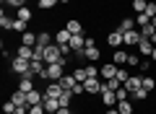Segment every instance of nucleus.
<instances>
[{
  "label": "nucleus",
  "mask_w": 156,
  "mask_h": 114,
  "mask_svg": "<svg viewBox=\"0 0 156 114\" xmlns=\"http://www.w3.org/2000/svg\"><path fill=\"white\" fill-rule=\"evenodd\" d=\"M47 114H57V112H47Z\"/></svg>",
  "instance_id": "09e8293b"
},
{
  "label": "nucleus",
  "mask_w": 156,
  "mask_h": 114,
  "mask_svg": "<svg viewBox=\"0 0 156 114\" xmlns=\"http://www.w3.org/2000/svg\"><path fill=\"white\" fill-rule=\"evenodd\" d=\"M154 101H156V93H154Z\"/></svg>",
  "instance_id": "8fccbe9b"
},
{
  "label": "nucleus",
  "mask_w": 156,
  "mask_h": 114,
  "mask_svg": "<svg viewBox=\"0 0 156 114\" xmlns=\"http://www.w3.org/2000/svg\"><path fill=\"white\" fill-rule=\"evenodd\" d=\"M130 98H135V101H143V98H148V91L140 86V88H135V91H130Z\"/></svg>",
  "instance_id": "393cba45"
},
{
  "label": "nucleus",
  "mask_w": 156,
  "mask_h": 114,
  "mask_svg": "<svg viewBox=\"0 0 156 114\" xmlns=\"http://www.w3.org/2000/svg\"><path fill=\"white\" fill-rule=\"evenodd\" d=\"M107 114H120V109H117V106H112V109H107Z\"/></svg>",
  "instance_id": "c03bdc74"
},
{
  "label": "nucleus",
  "mask_w": 156,
  "mask_h": 114,
  "mask_svg": "<svg viewBox=\"0 0 156 114\" xmlns=\"http://www.w3.org/2000/svg\"><path fill=\"white\" fill-rule=\"evenodd\" d=\"M18 91H23V93L34 91V78H29V75H21V81H18Z\"/></svg>",
  "instance_id": "f8f14e48"
},
{
  "label": "nucleus",
  "mask_w": 156,
  "mask_h": 114,
  "mask_svg": "<svg viewBox=\"0 0 156 114\" xmlns=\"http://www.w3.org/2000/svg\"><path fill=\"white\" fill-rule=\"evenodd\" d=\"M107 44H109V47H122V31H120V29H115V31H109V36H107Z\"/></svg>",
  "instance_id": "6e6552de"
},
{
  "label": "nucleus",
  "mask_w": 156,
  "mask_h": 114,
  "mask_svg": "<svg viewBox=\"0 0 156 114\" xmlns=\"http://www.w3.org/2000/svg\"><path fill=\"white\" fill-rule=\"evenodd\" d=\"M140 81H143V75H130L122 86L128 88V91H135V88H140Z\"/></svg>",
  "instance_id": "dca6fc26"
},
{
  "label": "nucleus",
  "mask_w": 156,
  "mask_h": 114,
  "mask_svg": "<svg viewBox=\"0 0 156 114\" xmlns=\"http://www.w3.org/2000/svg\"><path fill=\"white\" fill-rule=\"evenodd\" d=\"M29 114H47V112H44L42 104H37V106H29Z\"/></svg>",
  "instance_id": "a19ab883"
},
{
  "label": "nucleus",
  "mask_w": 156,
  "mask_h": 114,
  "mask_svg": "<svg viewBox=\"0 0 156 114\" xmlns=\"http://www.w3.org/2000/svg\"><path fill=\"white\" fill-rule=\"evenodd\" d=\"M140 86L146 88V91H156V78H151V75H143V81H140Z\"/></svg>",
  "instance_id": "b1692460"
},
{
  "label": "nucleus",
  "mask_w": 156,
  "mask_h": 114,
  "mask_svg": "<svg viewBox=\"0 0 156 114\" xmlns=\"http://www.w3.org/2000/svg\"><path fill=\"white\" fill-rule=\"evenodd\" d=\"M3 3H5V5H11V8H16V11L26 5V0H3Z\"/></svg>",
  "instance_id": "e433bc0d"
},
{
  "label": "nucleus",
  "mask_w": 156,
  "mask_h": 114,
  "mask_svg": "<svg viewBox=\"0 0 156 114\" xmlns=\"http://www.w3.org/2000/svg\"><path fill=\"white\" fill-rule=\"evenodd\" d=\"M140 73H148V67H151V60H140Z\"/></svg>",
  "instance_id": "37998d69"
},
{
  "label": "nucleus",
  "mask_w": 156,
  "mask_h": 114,
  "mask_svg": "<svg viewBox=\"0 0 156 114\" xmlns=\"http://www.w3.org/2000/svg\"><path fill=\"white\" fill-rule=\"evenodd\" d=\"M44 96H50V98H60V96H62V86H60L57 81L47 83V91H44Z\"/></svg>",
  "instance_id": "0eeeda50"
},
{
  "label": "nucleus",
  "mask_w": 156,
  "mask_h": 114,
  "mask_svg": "<svg viewBox=\"0 0 156 114\" xmlns=\"http://www.w3.org/2000/svg\"><path fill=\"white\" fill-rule=\"evenodd\" d=\"M86 60H89V62L99 60V47H86Z\"/></svg>",
  "instance_id": "bb28decb"
},
{
  "label": "nucleus",
  "mask_w": 156,
  "mask_h": 114,
  "mask_svg": "<svg viewBox=\"0 0 156 114\" xmlns=\"http://www.w3.org/2000/svg\"><path fill=\"white\" fill-rule=\"evenodd\" d=\"M29 62H31V60H23V57H13V60H11V70L16 73V75H29V78H34V73L29 70Z\"/></svg>",
  "instance_id": "f03ea898"
},
{
  "label": "nucleus",
  "mask_w": 156,
  "mask_h": 114,
  "mask_svg": "<svg viewBox=\"0 0 156 114\" xmlns=\"http://www.w3.org/2000/svg\"><path fill=\"white\" fill-rule=\"evenodd\" d=\"M16 57H23V60H31L34 57V47H26V44H21L16 52Z\"/></svg>",
  "instance_id": "a211bd4d"
},
{
  "label": "nucleus",
  "mask_w": 156,
  "mask_h": 114,
  "mask_svg": "<svg viewBox=\"0 0 156 114\" xmlns=\"http://www.w3.org/2000/svg\"><path fill=\"white\" fill-rule=\"evenodd\" d=\"M62 75H65V65L62 62H55V65H47L39 78H44V81H60Z\"/></svg>",
  "instance_id": "f257e3e1"
},
{
  "label": "nucleus",
  "mask_w": 156,
  "mask_h": 114,
  "mask_svg": "<svg viewBox=\"0 0 156 114\" xmlns=\"http://www.w3.org/2000/svg\"><path fill=\"white\" fill-rule=\"evenodd\" d=\"M117 109H120V114H133V104H130V98L117 101Z\"/></svg>",
  "instance_id": "4be33fe9"
},
{
  "label": "nucleus",
  "mask_w": 156,
  "mask_h": 114,
  "mask_svg": "<svg viewBox=\"0 0 156 114\" xmlns=\"http://www.w3.org/2000/svg\"><path fill=\"white\" fill-rule=\"evenodd\" d=\"M146 5H148V0H133V11L135 13H143Z\"/></svg>",
  "instance_id": "2f4dec72"
},
{
  "label": "nucleus",
  "mask_w": 156,
  "mask_h": 114,
  "mask_svg": "<svg viewBox=\"0 0 156 114\" xmlns=\"http://www.w3.org/2000/svg\"><path fill=\"white\" fill-rule=\"evenodd\" d=\"M52 39H55V36H50L47 31L37 34V44H39V47H50V44H52Z\"/></svg>",
  "instance_id": "412c9836"
},
{
  "label": "nucleus",
  "mask_w": 156,
  "mask_h": 114,
  "mask_svg": "<svg viewBox=\"0 0 156 114\" xmlns=\"http://www.w3.org/2000/svg\"><path fill=\"white\" fill-rule=\"evenodd\" d=\"M146 23H151V16H146V13H135V26H146Z\"/></svg>",
  "instance_id": "c756f323"
},
{
  "label": "nucleus",
  "mask_w": 156,
  "mask_h": 114,
  "mask_svg": "<svg viewBox=\"0 0 156 114\" xmlns=\"http://www.w3.org/2000/svg\"><path fill=\"white\" fill-rule=\"evenodd\" d=\"M117 70H120V67H117L115 62H107V65L99 67V75L104 78V81H109V78H117Z\"/></svg>",
  "instance_id": "39448f33"
},
{
  "label": "nucleus",
  "mask_w": 156,
  "mask_h": 114,
  "mask_svg": "<svg viewBox=\"0 0 156 114\" xmlns=\"http://www.w3.org/2000/svg\"><path fill=\"white\" fill-rule=\"evenodd\" d=\"M11 101L16 104V106H29V101H26V93H23V91H13V93H11Z\"/></svg>",
  "instance_id": "4468645a"
},
{
  "label": "nucleus",
  "mask_w": 156,
  "mask_h": 114,
  "mask_svg": "<svg viewBox=\"0 0 156 114\" xmlns=\"http://www.w3.org/2000/svg\"><path fill=\"white\" fill-rule=\"evenodd\" d=\"M21 44H26V47H37V34L23 31V34H21Z\"/></svg>",
  "instance_id": "aec40b11"
},
{
  "label": "nucleus",
  "mask_w": 156,
  "mask_h": 114,
  "mask_svg": "<svg viewBox=\"0 0 156 114\" xmlns=\"http://www.w3.org/2000/svg\"><path fill=\"white\" fill-rule=\"evenodd\" d=\"M73 75H76L78 83H86V81H89V73H86V67H78V70H73Z\"/></svg>",
  "instance_id": "cd10ccee"
},
{
  "label": "nucleus",
  "mask_w": 156,
  "mask_h": 114,
  "mask_svg": "<svg viewBox=\"0 0 156 114\" xmlns=\"http://www.w3.org/2000/svg\"><path fill=\"white\" fill-rule=\"evenodd\" d=\"M57 83H60V86H62V91H73V88H76V75H62L60 78V81H57Z\"/></svg>",
  "instance_id": "9b49d317"
},
{
  "label": "nucleus",
  "mask_w": 156,
  "mask_h": 114,
  "mask_svg": "<svg viewBox=\"0 0 156 114\" xmlns=\"http://www.w3.org/2000/svg\"><path fill=\"white\" fill-rule=\"evenodd\" d=\"M70 36H73V34L68 31V29H62V31L55 34V44H60V47H62V44H70Z\"/></svg>",
  "instance_id": "2eb2a0df"
},
{
  "label": "nucleus",
  "mask_w": 156,
  "mask_h": 114,
  "mask_svg": "<svg viewBox=\"0 0 156 114\" xmlns=\"http://www.w3.org/2000/svg\"><path fill=\"white\" fill-rule=\"evenodd\" d=\"M128 57H130L128 52H122V49H117V52L112 54V62H115L117 67H125V65H128Z\"/></svg>",
  "instance_id": "1a4fd4ad"
},
{
  "label": "nucleus",
  "mask_w": 156,
  "mask_h": 114,
  "mask_svg": "<svg viewBox=\"0 0 156 114\" xmlns=\"http://www.w3.org/2000/svg\"><path fill=\"white\" fill-rule=\"evenodd\" d=\"M60 0H39V8H44V11H50V8H55Z\"/></svg>",
  "instance_id": "c9c22d12"
},
{
  "label": "nucleus",
  "mask_w": 156,
  "mask_h": 114,
  "mask_svg": "<svg viewBox=\"0 0 156 114\" xmlns=\"http://www.w3.org/2000/svg\"><path fill=\"white\" fill-rule=\"evenodd\" d=\"M73 96H76V93H73V91H62V96L57 98V101H60V106H68V104H70V98H73Z\"/></svg>",
  "instance_id": "7c9ffc66"
},
{
  "label": "nucleus",
  "mask_w": 156,
  "mask_h": 114,
  "mask_svg": "<svg viewBox=\"0 0 156 114\" xmlns=\"http://www.w3.org/2000/svg\"><path fill=\"white\" fill-rule=\"evenodd\" d=\"M151 60H154V62H156V47H154V52H151Z\"/></svg>",
  "instance_id": "a18cd8bd"
},
{
  "label": "nucleus",
  "mask_w": 156,
  "mask_h": 114,
  "mask_svg": "<svg viewBox=\"0 0 156 114\" xmlns=\"http://www.w3.org/2000/svg\"><path fill=\"white\" fill-rule=\"evenodd\" d=\"M104 86H107V88H112V91H117V88H122V83L117 81V78H109V81H104Z\"/></svg>",
  "instance_id": "72a5a7b5"
},
{
  "label": "nucleus",
  "mask_w": 156,
  "mask_h": 114,
  "mask_svg": "<svg viewBox=\"0 0 156 114\" xmlns=\"http://www.w3.org/2000/svg\"><path fill=\"white\" fill-rule=\"evenodd\" d=\"M128 65H135V67H138V65H140V57H138V54H130V57H128Z\"/></svg>",
  "instance_id": "79ce46f5"
},
{
  "label": "nucleus",
  "mask_w": 156,
  "mask_h": 114,
  "mask_svg": "<svg viewBox=\"0 0 156 114\" xmlns=\"http://www.w3.org/2000/svg\"><path fill=\"white\" fill-rule=\"evenodd\" d=\"M86 93L89 96H94V93H101V88H104V81H99V78H89V81L83 83Z\"/></svg>",
  "instance_id": "20e7f679"
},
{
  "label": "nucleus",
  "mask_w": 156,
  "mask_h": 114,
  "mask_svg": "<svg viewBox=\"0 0 156 114\" xmlns=\"http://www.w3.org/2000/svg\"><path fill=\"white\" fill-rule=\"evenodd\" d=\"M16 18H21V21H31V11H29V5H23V8H18L16 11Z\"/></svg>",
  "instance_id": "a878e982"
},
{
  "label": "nucleus",
  "mask_w": 156,
  "mask_h": 114,
  "mask_svg": "<svg viewBox=\"0 0 156 114\" xmlns=\"http://www.w3.org/2000/svg\"><path fill=\"white\" fill-rule=\"evenodd\" d=\"M151 26H154V29H156V16H154V18H151Z\"/></svg>",
  "instance_id": "49530a36"
},
{
  "label": "nucleus",
  "mask_w": 156,
  "mask_h": 114,
  "mask_svg": "<svg viewBox=\"0 0 156 114\" xmlns=\"http://www.w3.org/2000/svg\"><path fill=\"white\" fill-rule=\"evenodd\" d=\"M151 52H154V44H151L148 39H140V44H138V54H140V57H148Z\"/></svg>",
  "instance_id": "ddd939ff"
},
{
  "label": "nucleus",
  "mask_w": 156,
  "mask_h": 114,
  "mask_svg": "<svg viewBox=\"0 0 156 114\" xmlns=\"http://www.w3.org/2000/svg\"><path fill=\"white\" fill-rule=\"evenodd\" d=\"M128 78H130V73L125 70V67H120V70H117V81H120V83H125Z\"/></svg>",
  "instance_id": "ea45409f"
},
{
  "label": "nucleus",
  "mask_w": 156,
  "mask_h": 114,
  "mask_svg": "<svg viewBox=\"0 0 156 114\" xmlns=\"http://www.w3.org/2000/svg\"><path fill=\"white\" fill-rule=\"evenodd\" d=\"M86 73H89V78H99V67H96L94 62H89V65H86Z\"/></svg>",
  "instance_id": "f704fd0d"
},
{
  "label": "nucleus",
  "mask_w": 156,
  "mask_h": 114,
  "mask_svg": "<svg viewBox=\"0 0 156 114\" xmlns=\"http://www.w3.org/2000/svg\"><path fill=\"white\" fill-rule=\"evenodd\" d=\"M143 13H146V16H151V18L156 16V3H154V0H148V5H146V11H143Z\"/></svg>",
  "instance_id": "58836bf2"
},
{
  "label": "nucleus",
  "mask_w": 156,
  "mask_h": 114,
  "mask_svg": "<svg viewBox=\"0 0 156 114\" xmlns=\"http://www.w3.org/2000/svg\"><path fill=\"white\" fill-rule=\"evenodd\" d=\"M13 21H16V18H11V16H5V13H3V16H0V26L5 29V31H8V29H13Z\"/></svg>",
  "instance_id": "c85d7f7f"
},
{
  "label": "nucleus",
  "mask_w": 156,
  "mask_h": 114,
  "mask_svg": "<svg viewBox=\"0 0 156 114\" xmlns=\"http://www.w3.org/2000/svg\"><path fill=\"white\" fill-rule=\"evenodd\" d=\"M65 29H68L70 34H83V26H81V21H78V18H70Z\"/></svg>",
  "instance_id": "6ab92c4d"
},
{
  "label": "nucleus",
  "mask_w": 156,
  "mask_h": 114,
  "mask_svg": "<svg viewBox=\"0 0 156 114\" xmlns=\"http://www.w3.org/2000/svg\"><path fill=\"white\" fill-rule=\"evenodd\" d=\"M60 3H70V0H60Z\"/></svg>",
  "instance_id": "de8ad7c7"
},
{
  "label": "nucleus",
  "mask_w": 156,
  "mask_h": 114,
  "mask_svg": "<svg viewBox=\"0 0 156 114\" xmlns=\"http://www.w3.org/2000/svg\"><path fill=\"white\" fill-rule=\"evenodd\" d=\"M140 39H143V36H140V31H135V29H133V31H125V34H122V42L128 44V47H138Z\"/></svg>",
  "instance_id": "423d86ee"
},
{
  "label": "nucleus",
  "mask_w": 156,
  "mask_h": 114,
  "mask_svg": "<svg viewBox=\"0 0 156 114\" xmlns=\"http://www.w3.org/2000/svg\"><path fill=\"white\" fill-rule=\"evenodd\" d=\"M117 29H120L122 34H125V31H133V29H135V18H122Z\"/></svg>",
  "instance_id": "5701e85b"
},
{
  "label": "nucleus",
  "mask_w": 156,
  "mask_h": 114,
  "mask_svg": "<svg viewBox=\"0 0 156 114\" xmlns=\"http://www.w3.org/2000/svg\"><path fill=\"white\" fill-rule=\"evenodd\" d=\"M99 96H101V104H104V106L107 109H112V106H117V91H112V88H101V93H99Z\"/></svg>",
  "instance_id": "7ed1b4c3"
},
{
  "label": "nucleus",
  "mask_w": 156,
  "mask_h": 114,
  "mask_svg": "<svg viewBox=\"0 0 156 114\" xmlns=\"http://www.w3.org/2000/svg\"><path fill=\"white\" fill-rule=\"evenodd\" d=\"M3 112H5V114H16V104H13L11 98H8V101L3 104Z\"/></svg>",
  "instance_id": "4c0bfd02"
},
{
  "label": "nucleus",
  "mask_w": 156,
  "mask_h": 114,
  "mask_svg": "<svg viewBox=\"0 0 156 114\" xmlns=\"http://www.w3.org/2000/svg\"><path fill=\"white\" fill-rule=\"evenodd\" d=\"M26 101H29V106H37V104L44 101V93H39L37 88H34V91H29V93H26Z\"/></svg>",
  "instance_id": "9d476101"
},
{
  "label": "nucleus",
  "mask_w": 156,
  "mask_h": 114,
  "mask_svg": "<svg viewBox=\"0 0 156 114\" xmlns=\"http://www.w3.org/2000/svg\"><path fill=\"white\" fill-rule=\"evenodd\" d=\"M13 31L23 34V31H26V21H21V18H16V21H13Z\"/></svg>",
  "instance_id": "473e14b6"
},
{
  "label": "nucleus",
  "mask_w": 156,
  "mask_h": 114,
  "mask_svg": "<svg viewBox=\"0 0 156 114\" xmlns=\"http://www.w3.org/2000/svg\"><path fill=\"white\" fill-rule=\"evenodd\" d=\"M42 106H44V112H57V109H60V101H57V98H50V96H44Z\"/></svg>",
  "instance_id": "f3484780"
}]
</instances>
